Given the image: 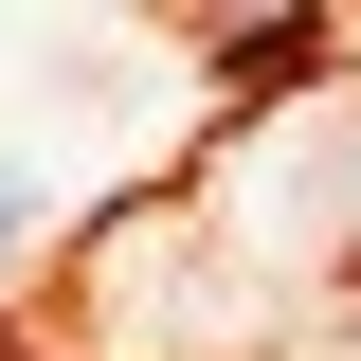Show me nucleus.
<instances>
[{
  "label": "nucleus",
  "mask_w": 361,
  "mask_h": 361,
  "mask_svg": "<svg viewBox=\"0 0 361 361\" xmlns=\"http://www.w3.org/2000/svg\"><path fill=\"white\" fill-rule=\"evenodd\" d=\"M0 253H18V180H0Z\"/></svg>",
  "instance_id": "obj_1"
}]
</instances>
